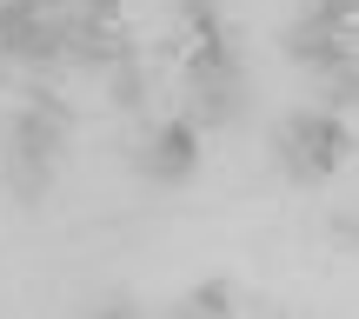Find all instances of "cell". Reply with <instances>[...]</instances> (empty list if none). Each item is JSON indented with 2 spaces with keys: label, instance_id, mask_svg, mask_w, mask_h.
Returning a JSON list of instances; mask_svg holds the SVG:
<instances>
[{
  "label": "cell",
  "instance_id": "cell-4",
  "mask_svg": "<svg viewBox=\"0 0 359 319\" xmlns=\"http://www.w3.org/2000/svg\"><path fill=\"white\" fill-rule=\"evenodd\" d=\"M293 60H306V67H326V74H346L353 67V40H346V27H333V20H320V13H306V20L293 27Z\"/></svg>",
  "mask_w": 359,
  "mask_h": 319
},
{
  "label": "cell",
  "instance_id": "cell-1",
  "mask_svg": "<svg viewBox=\"0 0 359 319\" xmlns=\"http://www.w3.org/2000/svg\"><path fill=\"white\" fill-rule=\"evenodd\" d=\"M193 93H200L206 120H240L246 107V80H240V60H233L226 34H200V53H193Z\"/></svg>",
  "mask_w": 359,
  "mask_h": 319
},
{
  "label": "cell",
  "instance_id": "cell-7",
  "mask_svg": "<svg viewBox=\"0 0 359 319\" xmlns=\"http://www.w3.org/2000/svg\"><path fill=\"white\" fill-rule=\"evenodd\" d=\"M313 13H320V20H333V27H353V0H320Z\"/></svg>",
  "mask_w": 359,
  "mask_h": 319
},
{
  "label": "cell",
  "instance_id": "cell-6",
  "mask_svg": "<svg viewBox=\"0 0 359 319\" xmlns=\"http://www.w3.org/2000/svg\"><path fill=\"white\" fill-rule=\"evenodd\" d=\"M226 306H233V293H226V286H200V293L187 299V313H226Z\"/></svg>",
  "mask_w": 359,
  "mask_h": 319
},
{
  "label": "cell",
  "instance_id": "cell-2",
  "mask_svg": "<svg viewBox=\"0 0 359 319\" xmlns=\"http://www.w3.org/2000/svg\"><path fill=\"white\" fill-rule=\"evenodd\" d=\"M280 154H286V166H293V179L333 173L339 154H346V127H339V114H293L280 127Z\"/></svg>",
  "mask_w": 359,
  "mask_h": 319
},
{
  "label": "cell",
  "instance_id": "cell-5",
  "mask_svg": "<svg viewBox=\"0 0 359 319\" xmlns=\"http://www.w3.org/2000/svg\"><path fill=\"white\" fill-rule=\"evenodd\" d=\"M154 173H160V179H187V173H193V127H187V120L160 127V140H154Z\"/></svg>",
  "mask_w": 359,
  "mask_h": 319
},
{
  "label": "cell",
  "instance_id": "cell-3",
  "mask_svg": "<svg viewBox=\"0 0 359 319\" xmlns=\"http://www.w3.org/2000/svg\"><path fill=\"white\" fill-rule=\"evenodd\" d=\"M53 154H60V114L53 107H34V114H20V127H13V186L27 193V200H40V186H47L53 173Z\"/></svg>",
  "mask_w": 359,
  "mask_h": 319
}]
</instances>
